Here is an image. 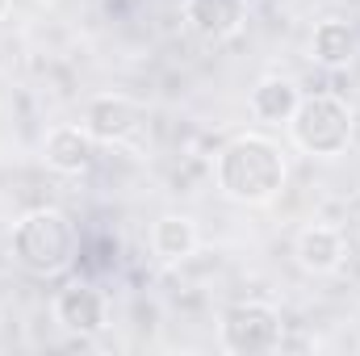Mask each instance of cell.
Listing matches in <instances>:
<instances>
[{"mask_svg":"<svg viewBox=\"0 0 360 356\" xmlns=\"http://www.w3.org/2000/svg\"><path fill=\"white\" fill-rule=\"evenodd\" d=\"M214 177H218V189L231 201L264 205V201H272L285 189L289 168H285V155H281V147L272 139H264V134H239V139H231L218 151Z\"/></svg>","mask_w":360,"mask_h":356,"instance_id":"1","label":"cell"},{"mask_svg":"<svg viewBox=\"0 0 360 356\" xmlns=\"http://www.w3.org/2000/svg\"><path fill=\"white\" fill-rule=\"evenodd\" d=\"M76 252H80V239H76V227L63 210H51V205L30 210L13 227V260L25 272L55 276V272L76 265Z\"/></svg>","mask_w":360,"mask_h":356,"instance_id":"2","label":"cell"},{"mask_svg":"<svg viewBox=\"0 0 360 356\" xmlns=\"http://www.w3.org/2000/svg\"><path fill=\"white\" fill-rule=\"evenodd\" d=\"M289 134L306 155H340L352 143V109L340 96H302L297 113L289 117Z\"/></svg>","mask_w":360,"mask_h":356,"instance_id":"3","label":"cell"},{"mask_svg":"<svg viewBox=\"0 0 360 356\" xmlns=\"http://www.w3.org/2000/svg\"><path fill=\"white\" fill-rule=\"evenodd\" d=\"M281 314L272 310L269 302H235L222 323H218V336H222V348L235 356H260V352H276L281 348Z\"/></svg>","mask_w":360,"mask_h":356,"instance_id":"4","label":"cell"},{"mask_svg":"<svg viewBox=\"0 0 360 356\" xmlns=\"http://www.w3.org/2000/svg\"><path fill=\"white\" fill-rule=\"evenodd\" d=\"M55 323H59L63 331L80 336V340L101 336L105 323H109V302H105L101 289H92L84 281H80V285H68V289H59V298H55Z\"/></svg>","mask_w":360,"mask_h":356,"instance_id":"5","label":"cell"},{"mask_svg":"<svg viewBox=\"0 0 360 356\" xmlns=\"http://www.w3.org/2000/svg\"><path fill=\"white\" fill-rule=\"evenodd\" d=\"M139 126H143V109L130 96L105 92V96H92L89 105H84V130H89L96 143H122Z\"/></svg>","mask_w":360,"mask_h":356,"instance_id":"6","label":"cell"},{"mask_svg":"<svg viewBox=\"0 0 360 356\" xmlns=\"http://www.w3.org/2000/svg\"><path fill=\"white\" fill-rule=\"evenodd\" d=\"M184 21L205 42H226L248 21V0H184Z\"/></svg>","mask_w":360,"mask_h":356,"instance_id":"7","label":"cell"},{"mask_svg":"<svg viewBox=\"0 0 360 356\" xmlns=\"http://www.w3.org/2000/svg\"><path fill=\"white\" fill-rule=\"evenodd\" d=\"M42 155H46V164H51L55 172L76 177V172L92 168V160H96V139H92L84 126H55V130L46 134Z\"/></svg>","mask_w":360,"mask_h":356,"instance_id":"8","label":"cell"},{"mask_svg":"<svg viewBox=\"0 0 360 356\" xmlns=\"http://www.w3.org/2000/svg\"><path fill=\"white\" fill-rule=\"evenodd\" d=\"M310 51H314V63L323 68H348L360 51V34L352 21H340V17H327L314 25V38H310Z\"/></svg>","mask_w":360,"mask_h":356,"instance_id":"9","label":"cell"},{"mask_svg":"<svg viewBox=\"0 0 360 356\" xmlns=\"http://www.w3.org/2000/svg\"><path fill=\"white\" fill-rule=\"evenodd\" d=\"M297 265L306 272H335L344 265V235L335 227H306L297 235Z\"/></svg>","mask_w":360,"mask_h":356,"instance_id":"10","label":"cell"},{"mask_svg":"<svg viewBox=\"0 0 360 356\" xmlns=\"http://www.w3.org/2000/svg\"><path fill=\"white\" fill-rule=\"evenodd\" d=\"M197 222L193 218H184V214H164L155 227H151V248H155V256L160 260H168V265H180V260H188L193 252H197Z\"/></svg>","mask_w":360,"mask_h":356,"instance_id":"11","label":"cell"},{"mask_svg":"<svg viewBox=\"0 0 360 356\" xmlns=\"http://www.w3.org/2000/svg\"><path fill=\"white\" fill-rule=\"evenodd\" d=\"M297 105H302V92L293 80H285V76H269V80H260L256 89H252V113L260 117V122H289L293 113H297Z\"/></svg>","mask_w":360,"mask_h":356,"instance_id":"12","label":"cell"},{"mask_svg":"<svg viewBox=\"0 0 360 356\" xmlns=\"http://www.w3.org/2000/svg\"><path fill=\"white\" fill-rule=\"evenodd\" d=\"M8 8H13V0H0V17H4V13H8Z\"/></svg>","mask_w":360,"mask_h":356,"instance_id":"13","label":"cell"},{"mask_svg":"<svg viewBox=\"0 0 360 356\" xmlns=\"http://www.w3.org/2000/svg\"><path fill=\"white\" fill-rule=\"evenodd\" d=\"M356 227H360V218H356Z\"/></svg>","mask_w":360,"mask_h":356,"instance_id":"14","label":"cell"}]
</instances>
